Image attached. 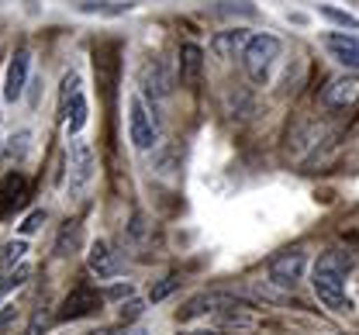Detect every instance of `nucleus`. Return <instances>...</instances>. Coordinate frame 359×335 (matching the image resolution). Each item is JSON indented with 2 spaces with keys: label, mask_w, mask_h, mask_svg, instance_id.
Returning a JSON list of instances; mask_svg holds the SVG:
<instances>
[{
  "label": "nucleus",
  "mask_w": 359,
  "mask_h": 335,
  "mask_svg": "<svg viewBox=\"0 0 359 335\" xmlns=\"http://www.w3.org/2000/svg\"><path fill=\"white\" fill-rule=\"evenodd\" d=\"M201 76H204V48L197 42H183L180 46V83L197 87Z\"/></svg>",
  "instance_id": "11"
},
{
  "label": "nucleus",
  "mask_w": 359,
  "mask_h": 335,
  "mask_svg": "<svg viewBox=\"0 0 359 335\" xmlns=\"http://www.w3.org/2000/svg\"><path fill=\"white\" fill-rule=\"evenodd\" d=\"M173 83H177V80H173L166 59H149V62L138 69V87H142V97H145L149 104L173 94Z\"/></svg>",
  "instance_id": "6"
},
{
  "label": "nucleus",
  "mask_w": 359,
  "mask_h": 335,
  "mask_svg": "<svg viewBox=\"0 0 359 335\" xmlns=\"http://www.w3.org/2000/svg\"><path fill=\"white\" fill-rule=\"evenodd\" d=\"M280 39L276 35H266V32H259V35H252L249 39V46L242 52V66H245V76L256 83V87H266L269 73H273V66H276V59H280Z\"/></svg>",
  "instance_id": "2"
},
{
  "label": "nucleus",
  "mask_w": 359,
  "mask_h": 335,
  "mask_svg": "<svg viewBox=\"0 0 359 335\" xmlns=\"http://www.w3.org/2000/svg\"><path fill=\"white\" fill-rule=\"evenodd\" d=\"M87 266H90V273L97 277V280H107V277H114L118 273V256L111 252V245L104 239H97L93 245H90V252H87Z\"/></svg>",
  "instance_id": "13"
},
{
  "label": "nucleus",
  "mask_w": 359,
  "mask_h": 335,
  "mask_svg": "<svg viewBox=\"0 0 359 335\" xmlns=\"http://www.w3.org/2000/svg\"><path fill=\"white\" fill-rule=\"evenodd\" d=\"M132 284H128V280H125V284H114V287H107L104 290V297H107V301H125V297H132Z\"/></svg>",
  "instance_id": "27"
},
{
  "label": "nucleus",
  "mask_w": 359,
  "mask_h": 335,
  "mask_svg": "<svg viewBox=\"0 0 359 335\" xmlns=\"http://www.w3.org/2000/svg\"><path fill=\"white\" fill-rule=\"evenodd\" d=\"M353 266H356V252L328 249L311 270L314 297H318L328 311H335V315H349V311H353V297L346 294V277H349Z\"/></svg>",
  "instance_id": "1"
},
{
  "label": "nucleus",
  "mask_w": 359,
  "mask_h": 335,
  "mask_svg": "<svg viewBox=\"0 0 359 335\" xmlns=\"http://www.w3.org/2000/svg\"><path fill=\"white\" fill-rule=\"evenodd\" d=\"M104 301V294H97L93 287H76L59 308V318L62 322H76V318H87L97 311V304Z\"/></svg>",
  "instance_id": "9"
},
{
  "label": "nucleus",
  "mask_w": 359,
  "mask_h": 335,
  "mask_svg": "<svg viewBox=\"0 0 359 335\" xmlns=\"http://www.w3.org/2000/svg\"><path fill=\"white\" fill-rule=\"evenodd\" d=\"M135 4H118V0H87V4H80V11L83 14H100V18H118V14H128Z\"/></svg>",
  "instance_id": "18"
},
{
  "label": "nucleus",
  "mask_w": 359,
  "mask_h": 335,
  "mask_svg": "<svg viewBox=\"0 0 359 335\" xmlns=\"http://www.w3.org/2000/svg\"><path fill=\"white\" fill-rule=\"evenodd\" d=\"M25 191H28V180L21 173L4 177V184H0V218H7L11 211H18L25 204Z\"/></svg>",
  "instance_id": "14"
},
{
  "label": "nucleus",
  "mask_w": 359,
  "mask_h": 335,
  "mask_svg": "<svg viewBox=\"0 0 359 335\" xmlns=\"http://www.w3.org/2000/svg\"><path fill=\"white\" fill-rule=\"evenodd\" d=\"M215 322H218V329H224V332H231V335L252 332V329H256V315H249V311H242V308H218Z\"/></svg>",
  "instance_id": "15"
},
{
  "label": "nucleus",
  "mask_w": 359,
  "mask_h": 335,
  "mask_svg": "<svg viewBox=\"0 0 359 335\" xmlns=\"http://www.w3.org/2000/svg\"><path fill=\"white\" fill-rule=\"evenodd\" d=\"M14 315H18L14 308H4V311H0V332H4V329H7L11 322H14Z\"/></svg>",
  "instance_id": "28"
},
{
  "label": "nucleus",
  "mask_w": 359,
  "mask_h": 335,
  "mask_svg": "<svg viewBox=\"0 0 359 335\" xmlns=\"http://www.w3.org/2000/svg\"><path fill=\"white\" fill-rule=\"evenodd\" d=\"M321 107L328 111H346L359 100V76L356 73H346V76H332L325 87H321Z\"/></svg>",
  "instance_id": "7"
},
{
  "label": "nucleus",
  "mask_w": 359,
  "mask_h": 335,
  "mask_svg": "<svg viewBox=\"0 0 359 335\" xmlns=\"http://www.w3.org/2000/svg\"><path fill=\"white\" fill-rule=\"evenodd\" d=\"M321 42H325V48L335 55V62H339V66H346V69H359V39L356 35L328 32Z\"/></svg>",
  "instance_id": "10"
},
{
  "label": "nucleus",
  "mask_w": 359,
  "mask_h": 335,
  "mask_svg": "<svg viewBox=\"0 0 359 335\" xmlns=\"http://www.w3.org/2000/svg\"><path fill=\"white\" fill-rule=\"evenodd\" d=\"M28 69H32V52L28 48H18L7 62V73H4V100L7 104H18L25 97L28 87Z\"/></svg>",
  "instance_id": "8"
},
{
  "label": "nucleus",
  "mask_w": 359,
  "mask_h": 335,
  "mask_svg": "<svg viewBox=\"0 0 359 335\" xmlns=\"http://www.w3.org/2000/svg\"><path fill=\"white\" fill-rule=\"evenodd\" d=\"M249 32L245 28H228V32H218L215 39H211V52L218 55V59H235V55H242L245 52V46H249Z\"/></svg>",
  "instance_id": "12"
},
{
  "label": "nucleus",
  "mask_w": 359,
  "mask_h": 335,
  "mask_svg": "<svg viewBox=\"0 0 359 335\" xmlns=\"http://www.w3.org/2000/svg\"><path fill=\"white\" fill-rule=\"evenodd\" d=\"M80 94H83V90H80V73H66V76H62V87H59V118H62V121H66L69 104Z\"/></svg>",
  "instance_id": "19"
},
{
  "label": "nucleus",
  "mask_w": 359,
  "mask_h": 335,
  "mask_svg": "<svg viewBox=\"0 0 359 335\" xmlns=\"http://www.w3.org/2000/svg\"><path fill=\"white\" fill-rule=\"evenodd\" d=\"M121 335H152V329H145V325H132V329H125Z\"/></svg>",
  "instance_id": "30"
},
{
  "label": "nucleus",
  "mask_w": 359,
  "mask_h": 335,
  "mask_svg": "<svg viewBox=\"0 0 359 335\" xmlns=\"http://www.w3.org/2000/svg\"><path fill=\"white\" fill-rule=\"evenodd\" d=\"M25 252H28V242H25V239L4 242V245H0V270H7V273H11L14 266H21Z\"/></svg>",
  "instance_id": "20"
},
{
  "label": "nucleus",
  "mask_w": 359,
  "mask_h": 335,
  "mask_svg": "<svg viewBox=\"0 0 359 335\" xmlns=\"http://www.w3.org/2000/svg\"><path fill=\"white\" fill-rule=\"evenodd\" d=\"M42 225H45V211H32V214L21 221V235H35Z\"/></svg>",
  "instance_id": "26"
},
{
  "label": "nucleus",
  "mask_w": 359,
  "mask_h": 335,
  "mask_svg": "<svg viewBox=\"0 0 359 335\" xmlns=\"http://www.w3.org/2000/svg\"><path fill=\"white\" fill-rule=\"evenodd\" d=\"M80 242H83L80 225H76V221H66V225L59 228V239H55V256H73V252L80 249Z\"/></svg>",
  "instance_id": "17"
},
{
  "label": "nucleus",
  "mask_w": 359,
  "mask_h": 335,
  "mask_svg": "<svg viewBox=\"0 0 359 335\" xmlns=\"http://www.w3.org/2000/svg\"><path fill=\"white\" fill-rule=\"evenodd\" d=\"M308 273V252L304 249H283L269 259L266 266V284L276 290H294Z\"/></svg>",
  "instance_id": "4"
},
{
  "label": "nucleus",
  "mask_w": 359,
  "mask_h": 335,
  "mask_svg": "<svg viewBox=\"0 0 359 335\" xmlns=\"http://www.w3.org/2000/svg\"><path fill=\"white\" fill-rule=\"evenodd\" d=\"M194 335H231V332H224V329H201V332H194Z\"/></svg>",
  "instance_id": "31"
},
{
  "label": "nucleus",
  "mask_w": 359,
  "mask_h": 335,
  "mask_svg": "<svg viewBox=\"0 0 359 335\" xmlns=\"http://www.w3.org/2000/svg\"><path fill=\"white\" fill-rule=\"evenodd\" d=\"M0 294H4V277H0Z\"/></svg>",
  "instance_id": "32"
},
{
  "label": "nucleus",
  "mask_w": 359,
  "mask_h": 335,
  "mask_svg": "<svg viewBox=\"0 0 359 335\" xmlns=\"http://www.w3.org/2000/svg\"><path fill=\"white\" fill-rule=\"evenodd\" d=\"M93 173H97L93 145L83 142V139H73V145H69V184H66V193L80 197L93 184Z\"/></svg>",
  "instance_id": "5"
},
{
  "label": "nucleus",
  "mask_w": 359,
  "mask_h": 335,
  "mask_svg": "<svg viewBox=\"0 0 359 335\" xmlns=\"http://www.w3.org/2000/svg\"><path fill=\"white\" fill-rule=\"evenodd\" d=\"M32 152V132H18V135H11V142H7V156L11 159H25Z\"/></svg>",
  "instance_id": "23"
},
{
  "label": "nucleus",
  "mask_w": 359,
  "mask_h": 335,
  "mask_svg": "<svg viewBox=\"0 0 359 335\" xmlns=\"http://www.w3.org/2000/svg\"><path fill=\"white\" fill-rule=\"evenodd\" d=\"M87 121H90V104H87V97L80 94L73 104H69V111H66V121H62V128H66V135L69 139H76L83 128H87Z\"/></svg>",
  "instance_id": "16"
},
{
  "label": "nucleus",
  "mask_w": 359,
  "mask_h": 335,
  "mask_svg": "<svg viewBox=\"0 0 359 335\" xmlns=\"http://www.w3.org/2000/svg\"><path fill=\"white\" fill-rule=\"evenodd\" d=\"M177 290H180V277H163L159 284L149 287V304H159V301H166V297L177 294Z\"/></svg>",
  "instance_id": "22"
},
{
  "label": "nucleus",
  "mask_w": 359,
  "mask_h": 335,
  "mask_svg": "<svg viewBox=\"0 0 359 335\" xmlns=\"http://www.w3.org/2000/svg\"><path fill=\"white\" fill-rule=\"evenodd\" d=\"M28 277H32V270H28L25 263H21V266H14V270H11V273L4 277V290H11V287H21V284H25Z\"/></svg>",
  "instance_id": "25"
},
{
  "label": "nucleus",
  "mask_w": 359,
  "mask_h": 335,
  "mask_svg": "<svg viewBox=\"0 0 359 335\" xmlns=\"http://www.w3.org/2000/svg\"><path fill=\"white\" fill-rule=\"evenodd\" d=\"M145 315V301H138V297H128L125 304H121V322L128 325V322H138Z\"/></svg>",
  "instance_id": "24"
},
{
  "label": "nucleus",
  "mask_w": 359,
  "mask_h": 335,
  "mask_svg": "<svg viewBox=\"0 0 359 335\" xmlns=\"http://www.w3.org/2000/svg\"><path fill=\"white\" fill-rule=\"evenodd\" d=\"M321 14H325L332 25H339V28L359 32V18H356V14H349V11H342V7H332V4H325V7H321Z\"/></svg>",
  "instance_id": "21"
},
{
  "label": "nucleus",
  "mask_w": 359,
  "mask_h": 335,
  "mask_svg": "<svg viewBox=\"0 0 359 335\" xmlns=\"http://www.w3.org/2000/svg\"><path fill=\"white\" fill-rule=\"evenodd\" d=\"M128 139L138 152H149L159 145V118L142 94L128 97Z\"/></svg>",
  "instance_id": "3"
},
{
  "label": "nucleus",
  "mask_w": 359,
  "mask_h": 335,
  "mask_svg": "<svg viewBox=\"0 0 359 335\" xmlns=\"http://www.w3.org/2000/svg\"><path fill=\"white\" fill-rule=\"evenodd\" d=\"M45 332V322L42 318H32V325H28V332L25 335H42Z\"/></svg>",
  "instance_id": "29"
}]
</instances>
